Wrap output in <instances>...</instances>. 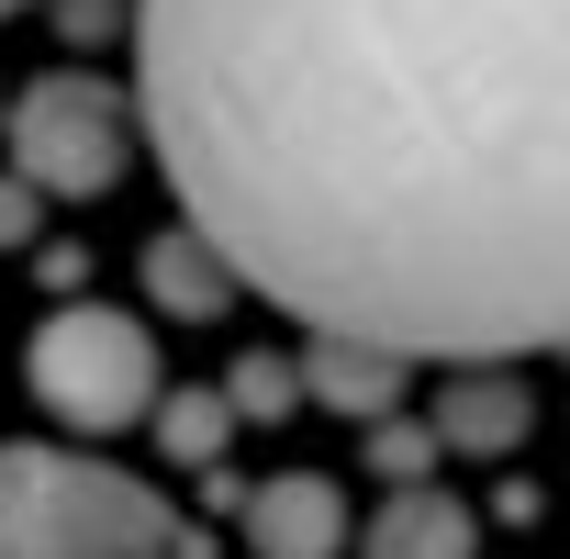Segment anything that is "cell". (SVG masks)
<instances>
[{
    "label": "cell",
    "mask_w": 570,
    "mask_h": 559,
    "mask_svg": "<svg viewBox=\"0 0 570 559\" xmlns=\"http://www.w3.org/2000/svg\"><path fill=\"white\" fill-rule=\"evenodd\" d=\"M146 292H157L168 314L213 325V314L235 303V268H224V257H213V246H202V235L179 224V235H157V246H146Z\"/></svg>",
    "instance_id": "cell-9"
},
{
    "label": "cell",
    "mask_w": 570,
    "mask_h": 559,
    "mask_svg": "<svg viewBox=\"0 0 570 559\" xmlns=\"http://www.w3.org/2000/svg\"><path fill=\"white\" fill-rule=\"evenodd\" d=\"M470 548H481V526H470V503L436 492V481H403V492L370 514V559H470Z\"/></svg>",
    "instance_id": "cell-6"
},
{
    "label": "cell",
    "mask_w": 570,
    "mask_h": 559,
    "mask_svg": "<svg viewBox=\"0 0 570 559\" xmlns=\"http://www.w3.org/2000/svg\"><path fill=\"white\" fill-rule=\"evenodd\" d=\"M292 381H314V403H336V414L381 425V414H392V392H403V359H381V347H347V336H314V359H303Z\"/></svg>",
    "instance_id": "cell-7"
},
{
    "label": "cell",
    "mask_w": 570,
    "mask_h": 559,
    "mask_svg": "<svg viewBox=\"0 0 570 559\" xmlns=\"http://www.w3.org/2000/svg\"><path fill=\"white\" fill-rule=\"evenodd\" d=\"M135 124L314 336L570 347V0H135Z\"/></svg>",
    "instance_id": "cell-1"
},
{
    "label": "cell",
    "mask_w": 570,
    "mask_h": 559,
    "mask_svg": "<svg viewBox=\"0 0 570 559\" xmlns=\"http://www.w3.org/2000/svg\"><path fill=\"white\" fill-rule=\"evenodd\" d=\"M246 548L257 559H347V492L314 470H279L246 492Z\"/></svg>",
    "instance_id": "cell-5"
},
{
    "label": "cell",
    "mask_w": 570,
    "mask_h": 559,
    "mask_svg": "<svg viewBox=\"0 0 570 559\" xmlns=\"http://www.w3.org/2000/svg\"><path fill=\"white\" fill-rule=\"evenodd\" d=\"M0 12H12V0H0Z\"/></svg>",
    "instance_id": "cell-13"
},
{
    "label": "cell",
    "mask_w": 570,
    "mask_h": 559,
    "mask_svg": "<svg viewBox=\"0 0 570 559\" xmlns=\"http://www.w3.org/2000/svg\"><path fill=\"white\" fill-rule=\"evenodd\" d=\"M179 526L135 470L79 448H0V559H168Z\"/></svg>",
    "instance_id": "cell-2"
},
{
    "label": "cell",
    "mask_w": 570,
    "mask_h": 559,
    "mask_svg": "<svg viewBox=\"0 0 570 559\" xmlns=\"http://www.w3.org/2000/svg\"><path fill=\"white\" fill-rule=\"evenodd\" d=\"M23 381H35V403H46L57 425H79V437H124V425L157 414V347H146L135 314H101V303H68L57 325H35Z\"/></svg>",
    "instance_id": "cell-3"
},
{
    "label": "cell",
    "mask_w": 570,
    "mask_h": 559,
    "mask_svg": "<svg viewBox=\"0 0 570 559\" xmlns=\"http://www.w3.org/2000/svg\"><path fill=\"white\" fill-rule=\"evenodd\" d=\"M23 235H35V190L0 168V246H23Z\"/></svg>",
    "instance_id": "cell-12"
},
{
    "label": "cell",
    "mask_w": 570,
    "mask_h": 559,
    "mask_svg": "<svg viewBox=\"0 0 570 559\" xmlns=\"http://www.w3.org/2000/svg\"><path fill=\"white\" fill-rule=\"evenodd\" d=\"M525 425H537V403H525L514 381H492V370H470V381H448V392H436V437H448V448H470V459L514 448Z\"/></svg>",
    "instance_id": "cell-8"
},
{
    "label": "cell",
    "mask_w": 570,
    "mask_h": 559,
    "mask_svg": "<svg viewBox=\"0 0 570 559\" xmlns=\"http://www.w3.org/2000/svg\"><path fill=\"white\" fill-rule=\"evenodd\" d=\"M224 425H235V403H213V392H179V403H157V437H168V459H213V448H224Z\"/></svg>",
    "instance_id": "cell-10"
},
{
    "label": "cell",
    "mask_w": 570,
    "mask_h": 559,
    "mask_svg": "<svg viewBox=\"0 0 570 559\" xmlns=\"http://www.w3.org/2000/svg\"><path fill=\"white\" fill-rule=\"evenodd\" d=\"M279 403H292V370H279V359H246V370H235V414H279Z\"/></svg>",
    "instance_id": "cell-11"
},
{
    "label": "cell",
    "mask_w": 570,
    "mask_h": 559,
    "mask_svg": "<svg viewBox=\"0 0 570 559\" xmlns=\"http://www.w3.org/2000/svg\"><path fill=\"white\" fill-rule=\"evenodd\" d=\"M135 146V101L90 68H46L12 101V179L23 190H101Z\"/></svg>",
    "instance_id": "cell-4"
}]
</instances>
